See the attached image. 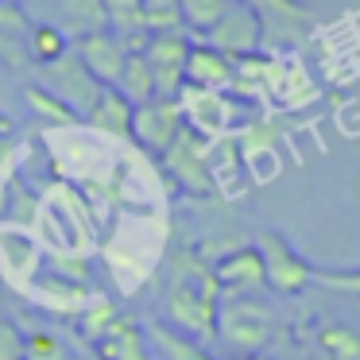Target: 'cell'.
<instances>
[{"instance_id":"obj_8","label":"cell","mask_w":360,"mask_h":360,"mask_svg":"<svg viewBox=\"0 0 360 360\" xmlns=\"http://www.w3.org/2000/svg\"><path fill=\"white\" fill-rule=\"evenodd\" d=\"M174 101H179V109H182L186 128L194 136H202L205 143H217L229 136V124H233V101H229V94L182 86Z\"/></svg>"},{"instance_id":"obj_18","label":"cell","mask_w":360,"mask_h":360,"mask_svg":"<svg viewBox=\"0 0 360 360\" xmlns=\"http://www.w3.org/2000/svg\"><path fill=\"white\" fill-rule=\"evenodd\" d=\"M58 16L63 24H55L66 39H82L94 32H109L105 27V0H58Z\"/></svg>"},{"instance_id":"obj_9","label":"cell","mask_w":360,"mask_h":360,"mask_svg":"<svg viewBox=\"0 0 360 360\" xmlns=\"http://www.w3.org/2000/svg\"><path fill=\"white\" fill-rule=\"evenodd\" d=\"M182 128H186V120H182L179 101L151 97V101H143L132 109V132H128V140H136L143 151H151V155H163Z\"/></svg>"},{"instance_id":"obj_29","label":"cell","mask_w":360,"mask_h":360,"mask_svg":"<svg viewBox=\"0 0 360 360\" xmlns=\"http://www.w3.org/2000/svg\"><path fill=\"white\" fill-rule=\"evenodd\" d=\"M82 360H105V356H101V352H94V349H89V352H86V356H82Z\"/></svg>"},{"instance_id":"obj_28","label":"cell","mask_w":360,"mask_h":360,"mask_svg":"<svg viewBox=\"0 0 360 360\" xmlns=\"http://www.w3.org/2000/svg\"><path fill=\"white\" fill-rule=\"evenodd\" d=\"M112 318H117V310H112V306L109 302H97V306H89V310L86 314H82V326H78V333L82 337H86V341L89 345H94L97 341V337H101L105 333V326H109V321Z\"/></svg>"},{"instance_id":"obj_15","label":"cell","mask_w":360,"mask_h":360,"mask_svg":"<svg viewBox=\"0 0 360 360\" xmlns=\"http://www.w3.org/2000/svg\"><path fill=\"white\" fill-rule=\"evenodd\" d=\"M94 352H101L105 360H155L148 337H143V326L124 314H117L105 326V333L94 341Z\"/></svg>"},{"instance_id":"obj_2","label":"cell","mask_w":360,"mask_h":360,"mask_svg":"<svg viewBox=\"0 0 360 360\" xmlns=\"http://www.w3.org/2000/svg\"><path fill=\"white\" fill-rule=\"evenodd\" d=\"M213 341L225 345L229 356H259L271 341V314L252 295H233L217 306V333Z\"/></svg>"},{"instance_id":"obj_12","label":"cell","mask_w":360,"mask_h":360,"mask_svg":"<svg viewBox=\"0 0 360 360\" xmlns=\"http://www.w3.org/2000/svg\"><path fill=\"white\" fill-rule=\"evenodd\" d=\"M213 279H217V290L229 298L233 295H256L264 287V259H259V248L256 244H244V248H233L210 267Z\"/></svg>"},{"instance_id":"obj_20","label":"cell","mask_w":360,"mask_h":360,"mask_svg":"<svg viewBox=\"0 0 360 360\" xmlns=\"http://www.w3.org/2000/svg\"><path fill=\"white\" fill-rule=\"evenodd\" d=\"M24 105L39 117V124H55V128H74L82 124L78 112L70 109L66 101H58L47 86H24Z\"/></svg>"},{"instance_id":"obj_14","label":"cell","mask_w":360,"mask_h":360,"mask_svg":"<svg viewBox=\"0 0 360 360\" xmlns=\"http://www.w3.org/2000/svg\"><path fill=\"white\" fill-rule=\"evenodd\" d=\"M236 78V58L213 51L210 43H190L186 55V86L194 89H213V94H229Z\"/></svg>"},{"instance_id":"obj_26","label":"cell","mask_w":360,"mask_h":360,"mask_svg":"<svg viewBox=\"0 0 360 360\" xmlns=\"http://www.w3.org/2000/svg\"><path fill=\"white\" fill-rule=\"evenodd\" d=\"M143 27H148V35L186 32L179 16V0H143Z\"/></svg>"},{"instance_id":"obj_11","label":"cell","mask_w":360,"mask_h":360,"mask_svg":"<svg viewBox=\"0 0 360 360\" xmlns=\"http://www.w3.org/2000/svg\"><path fill=\"white\" fill-rule=\"evenodd\" d=\"M43 78H47V89L58 97V101H66L74 112H78V120H86V112L94 109V101L105 89L101 82L78 63V55H63L58 63L43 66Z\"/></svg>"},{"instance_id":"obj_10","label":"cell","mask_w":360,"mask_h":360,"mask_svg":"<svg viewBox=\"0 0 360 360\" xmlns=\"http://www.w3.org/2000/svg\"><path fill=\"white\" fill-rule=\"evenodd\" d=\"M198 43H210L213 51H221V55H229V58H244V55H259V47H264V32H259L256 12L244 8L240 0H236L233 8H229Z\"/></svg>"},{"instance_id":"obj_19","label":"cell","mask_w":360,"mask_h":360,"mask_svg":"<svg viewBox=\"0 0 360 360\" xmlns=\"http://www.w3.org/2000/svg\"><path fill=\"white\" fill-rule=\"evenodd\" d=\"M314 356L318 360H360V333L341 321H326L314 333Z\"/></svg>"},{"instance_id":"obj_5","label":"cell","mask_w":360,"mask_h":360,"mask_svg":"<svg viewBox=\"0 0 360 360\" xmlns=\"http://www.w3.org/2000/svg\"><path fill=\"white\" fill-rule=\"evenodd\" d=\"M259 259H264V287H271L275 295H302L306 287H314L310 275H314V264L310 259H302L295 252V244L287 240L283 233H275V229H267L264 236H259Z\"/></svg>"},{"instance_id":"obj_21","label":"cell","mask_w":360,"mask_h":360,"mask_svg":"<svg viewBox=\"0 0 360 360\" xmlns=\"http://www.w3.org/2000/svg\"><path fill=\"white\" fill-rule=\"evenodd\" d=\"M112 89H120V94L132 101V109L136 105H143V101H151L155 97V82H151V66H148V58L140 55V51H132V55L124 58V70H120V78H117V86Z\"/></svg>"},{"instance_id":"obj_7","label":"cell","mask_w":360,"mask_h":360,"mask_svg":"<svg viewBox=\"0 0 360 360\" xmlns=\"http://www.w3.org/2000/svg\"><path fill=\"white\" fill-rule=\"evenodd\" d=\"M264 94L287 112H298V109H306V105H314L321 97L318 82L310 78V70H306L298 58H283V55H267V63H264Z\"/></svg>"},{"instance_id":"obj_3","label":"cell","mask_w":360,"mask_h":360,"mask_svg":"<svg viewBox=\"0 0 360 360\" xmlns=\"http://www.w3.org/2000/svg\"><path fill=\"white\" fill-rule=\"evenodd\" d=\"M159 159H163L167 174H171L186 194H194V198H217L221 194V182H217L213 163H210V143H205L202 136H194L190 128H182V132L174 136V143Z\"/></svg>"},{"instance_id":"obj_1","label":"cell","mask_w":360,"mask_h":360,"mask_svg":"<svg viewBox=\"0 0 360 360\" xmlns=\"http://www.w3.org/2000/svg\"><path fill=\"white\" fill-rule=\"evenodd\" d=\"M217 306H221V290L210 264L198 252H174L171 267H167V287H163L167 326L210 345L213 333H217Z\"/></svg>"},{"instance_id":"obj_22","label":"cell","mask_w":360,"mask_h":360,"mask_svg":"<svg viewBox=\"0 0 360 360\" xmlns=\"http://www.w3.org/2000/svg\"><path fill=\"white\" fill-rule=\"evenodd\" d=\"M27 55L39 66H51L63 55H70V39H66L55 24H32L27 27Z\"/></svg>"},{"instance_id":"obj_23","label":"cell","mask_w":360,"mask_h":360,"mask_svg":"<svg viewBox=\"0 0 360 360\" xmlns=\"http://www.w3.org/2000/svg\"><path fill=\"white\" fill-rule=\"evenodd\" d=\"M233 4H236V0H179L182 27H186V32H194L198 39H202V35L210 32V27L217 24V20L225 16Z\"/></svg>"},{"instance_id":"obj_4","label":"cell","mask_w":360,"mask_h":360,"mask_svg":"<svg viewBox=\"0 0 360 360\" xmlns=\"http://www.w3.org/2000/svg\"><path fill=\"white\" fill-rule=\"evenodd\" d=\"M240 4L256 12L264 43L271 47H298L318 27V12L306 0H240Z\"/></svg>"},{"instance_id":"obj_6","label":"cell","mask_w":360,"mask_h":360,"mask_svg":"<svg viewBox=\"0 0 360 360\" xmlns=\"http://www.w3.org/2000/svg\"><path fill=\"white\" fill-rule=\"evenodd\" d=\"M190 35L186 32H159L148 35L140 47V55L151 66V82H155V97L174 101L179 89L186 86V55H190Z\"/></svg>"},{"instance_id":"obj_17","label":"cell","mask_w":360,"mask_h":360,"mask_svg":"<svg viewBox=\"0 0 360 360\" xmlns=\"http://www.w3.org/2000/svg\"><path fill=\"white\" fill-rule=\"evenodd\" d=\"M143 337H148L151 352H159L163 360H213L210 349H205L202 341H194V337L179 333V329L163 326V321H155V326H143Z\"/></svg>"},{"instance_id":"obj_24","label":"cell","mask_w":360,"mask_h":360,"mask_svg":"<svg viewBox=\"0 0 360 360\" xmlns=\"http://www.w3.org/2000/svg\"><path fill=\"white\" fill-rule=\"evenodd\" d=\"M20 337H24V360H70L66 341L55 333V329L27 326V329H20Z\"/></svg>"},{"instance_id":"obj_30","label":"cell","mask_w":360,"mask_h":360,"mask_svg":"<svg viewBox=\"0 0 360 360\" xmlns=\"http://www.w3.org/2000/svg\"><path fill=\"white\" fill-rule=\"evenodd\" d=\"M0 140H8V136H0Z\"/></svg>"},{"instance_id":"obj_27","label":"cell","mask_w":360,"mask_h":360,"mask_svg":"<svg viewBox=\"0 0 360 360\" xmlns=\"http://www.w3.org/2000/svg\"><path fill=\"white\" fill-rule=\"evenodd\" d=\"M0 360H24V337L8 310H0Z\"/></svg>"},{"instance_id":"obj_16","label":"cell","mask_w":360,"mask_h":360,"mask_svg":"<svg viewBox=\"0 0 360 360\" xmlns=\"http://www.w3.org/2000/svg\"><path fill=\"white\" fill-rule=\"evenodd\" d=\"M86 124H94L97 132H105V136L128 140V132H132V101H128L120 89L105 86L101 97L94 101V109L86 112Z\"/></svg>"},{"instance_id":"obj_13","label":"cell","mask_w":360,"mask_h":360,"mask_svg":"<svg viewBox=\"0 0 360 360\" xmlns=\"http://www.w3.org/2000/svg\"><path fill=\"white\" fill-rule=\"evenodd\" d=\"M74 55H78V63L86 66L101 86H117L120 70H124V58L132 55V51H128L112 32H94V35H82Z\"/></svg>"},{"instance_id":"obj_25","label":"cell","mask_w":360,"mask_h":360,"mask_svg":"<svg viewBox=\"0 0 360 360\" xmlns=\"http://www.w3.org/2000/svg\"><path fill=\"white\" fill-rule=\"evenodd\" d=\"M314 287H326L333 295H345V298H356L360 302V267H314L310 275Z\"/></svg>"}]
</instances>
